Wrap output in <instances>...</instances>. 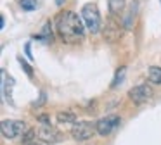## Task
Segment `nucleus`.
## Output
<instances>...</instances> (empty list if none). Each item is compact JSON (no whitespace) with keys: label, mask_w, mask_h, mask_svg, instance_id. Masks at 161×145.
Listing matches in <instances>:
<instances>
[{"label":"nucleus","mask_w":161,"mask_h":145,"mask_svg":"<svg viewBox=\"0 0 161 145\" xmlns=\"http://www.w3.org/2000/svg\"><path fill=\"white\" fill-rule=\"evenodd\" d=\"M147 79L154 85H161V67L153 66V67L147 69Z\"/></svg>","instance_id":"nucleus-13"},{"label":"nucleus","mask_w":161,"mask_h":145,"mask_svg":"<svg viewBox=\"0 0 161 145\" xmlns=\"http://www.w3.org/2000/svg\"><path fill=\"white\" fill-rule=\"evenodd\" d=\"M57 123L61 126H73L76 123V116L71 110H61V112H57Z\"/></svg>","instance_id":"nucleus-11"},{"label":"nucleus","mask_w":161,"mask_h":145,"mask_svg":"<svg viewBox=\"0 0 161 145\" xmlns=\"http://www.w3.org/2000/svg\"><path fill=\"white\" fill-rule=\"evenodd\" d=\"M119 121L121 119H119V116H116V114L101 117V119L95 123V130H97V133L101 135V137H108V135H111L113 131L119 126Z\"/></svg>","instance_id":"nucleus-6"},{"label":"nucleus","mask_w":161,"mask_h":145,"mask_svg":"<svg viewBox=\"0 0 161 145\" xmlns=\"http://www.w3.org/2000/svg\"><path fill=\"white\" fill-rule=\"evenodd\" d=\"M126 7V0H108V9L111 16H119Z\"/></svg>","instance_id":"nucleus-12"},{"label":"nucleus","mask_w":161,"mask_h":145,"mask_svg":"<svg viewBox=\"0 0 161 145\" xmlns=\"http://www.w3.org/2000/svg\"><path fill=\"white\" fill-rule=\"evenodd\" d=\"M19 2V7H21L23 10H26V12H31V10H36L38 9V0H18Z\"/></svg>","instance_id":"nucleus-14"},{"label":"nucleus","mask_w":161,"mask_h":145,"mask_svg":"<svg viewBox=\"0 0 161 145\" xmlns=\"http://www.w3.org/2000/svg\"><path fill=\"white\" fill-rule=\"evenodd\" d=\"M2 90H4V97L11 105H14V100H12V88H14V78L9 76L5 71H2Z\"/></svg>","instance_id":"nucleus-9"},{"label":"nucleus","mask_w":161,"mask_h":145,"mask_svg":"<svg viewBox=\"0 0 161 145\" xmlns=\"http://www.w3.org/2000/svg\"><path fill=\"white\" fill-rule=\"evenodd\" d=\"M36 137L38 140L45 142V143H56V142L61 140V133L57 131L56 126H52L50 123H42L36 131Z\"/></svg>","instance_id":"nucleus-8"},{"label":"nucleus","mask_w":161,"mask_h":145,"mask_svg":"<svg viewBox=\"0 0 161 145\" xmlns=\"http://www.w3.org/2000/svg\"><path fill=\"white\" fill-rule=\"evenodd\" d=\"M85 26L81 16H78L73 10H64L59 12L56 17V31L59 35V38L68 45H75L78 41L83 40L85 35Z\"/></svg>","instance_id":"nucleus-1"},{"label":"nucleus","mask_w":161,"mask_h":145,"mask_svg":"<svg viewBox=\"0 0 161 145\" xmlns=\"http://www.w3.org/2000/svg\"><path fill=\"white\" fill-rule=\"evenodd\" d=\"M135 12H137V3H132L128 14H126V17H125V23H123L125 30H130V28H132V21L135 19Z\"/></svg>","instance_id":"nucleus-15"},{"label":"nucleus","mask_w":161,"mask_h":145,"mask_svg":"<svg viewBox=\"0 0 161 145\" xmlns=\"http://www.w3.org/2000/svg\"><path fill=\"white\" fill-rule=\"evenodd\" d=\"M95 133H97L95 124L88 123V121H76V123L71 126V137H73L75 140H78V142L90 140Z\"/></svg>","instance_id":"nucleus-5"},{"label":"nucleus","mask_w":161,"mask_h":145,"mask_svg":"<svg viewBox=\"0 0 161 145\" xmlns=\"http://www.w3.org/2000/svg\"><path fill=\"white\" fill-rule=\"evenodd\" d=\"M35 40H40V41H45V43H52L54 40V35H52V23L50 21H47L45 24H43L42 31H40L38 35H35Z\"/></svg>","instance_id":"nucleus-10"},{"label":"nucleus","mask_w":161,"mask_h":145,"mask_svg":"<svg viewBox=\"0 0 161 145\" xmlns=\"http://www.w3.org/2000/svg\"><path fill=\"white\" fill-rule=\"evenodd\" d=\"M42 104H45V93H40V100L38 102H33V105H42Z\"/></svg>","instance_id":"nucleus-19"},{"label":"nucleus","mask_w":161,"mask_h":145,"mask_svg":"<svg viewBox=\"0 0 161 145\" xmlns=\"http://www.w3.org/2000/svg\"><path fill=\"white\" fill-rule=\"evenodd\" d=\"M25 52H26V55H28L30 59H33V57H31V43H26V47H25Z\"/></svg>","instance_id":"nucleus-20"},{"label":"nucleus","mask_w":161,"mask_h":145,"mask_svg":"<svg viewBox=\"0 0 161 145\" xmlns=\"http://www.w3.org/2000/svg\"><path fill=\"white\" fill-rule=\"evenodd\" d=\"M18 62H19V64L23 66V69H25V71H26V74H28V76H33V69H31V66H30L28 62H26L25 59L21 57V55H19V57H18Z\"/></svg>","instance_id":"nucleus-18"},{"label":"nucleus","mask_w":161,"mask_h":145,"mask_svg":"<svg viewBox=\"0 0 161 145\" xmlns=\"http://www.w3.org/2000/svg\"><path fill=\"white\" fill-rule=\"evenodd\" d=\"M153 97V88L147 83H140V85H135L133 88L128 90V99L132 100L133 104H144Z\"/></svg>","instance_id":"nucleus-7"},{"label":"nucleus","mask_w":161,"mask_h":145,"mask_svg":"<svg viewBox=\"0 0 161 145\" xmlns=\"http://www.w3.org/2000/svg\"><path fill=\"white\" fill-rule=\"evenodd\" d=\"M125 72H126V67H125V66H121V67L116 71L114 79H113V83H111V88H118V85L123 81V78H125Z\"/></svg>","instance_id":"nucleus-16"},{"label":"nucleus","mask_w":161,"mask_h":145,"mask_svg":"<svg viewBox=\"0 0 161 145\" xmlns=\"http://www.w3.org/2000/svg\"><path fill=\"white\" fill-rule=\"evenodd\" d=\"M81 19H83L87 30L90 31L92 35L99 33L102 30V19H101V12H99V7L97 3H85L81 7V12H80Z\"/></svg>","instance_id":"nucleus-2"},{"label":"nucleus","mask_w":161,"mask_h":145,"mask_svg":"<svg viewBox=\"0 0 161 145\" xmlns=\"http://www.w3.org/2000/svg\"><path fill=\"white\" fill-rule=\"evenodd\" d=\"M26 130H28L26 123H23V121H19V119H5V121H2V126H0L2 137L9 138V140H11V138L21 137Z\"/></svg>","instance_id":"nucleus-4"},{"label":"nucleus","mask_w":161,"mask_h":145,"mask_svg":"<svg viewBox=\"0 0 161 145\" xmlns=\"http://www.w3.org/2000/svg\"><path fill=\"white\" fill-rule=\"evenodd\" d=\"M4 26H5V19H4V16H2V17H0V28L4 30Z\"/></svg>","instance_id":"nucleus-21"},{"label":"nucleus","mask_w":161,"mask_h":145,"mask_svg":"<svg viewBox=\"0 0 161 145\" xmlns=\"http://www.w3.org/2000/svg\"><path fill=\"white\" fill-rule=\"evenodd\" d=\"M31 145H40V143H36V142H35V143H31Z\"/></svg>","instance_id":"nucleus-22"},{"label":"nucleus","mask_w":161,"mask_h":145,"mask_svg":"<svg viewBox=\"0 0 161 145\" xmlns=\"http://www.w3.org/2000/svg\"><path fill=\"white\" fill-rule=\"evenodd\" d=\"M19 138H21V143H23V145H31V140L35 138V130L28 128V130H26Z\"/></svg>","instance_id":"nucleus-17"},{"label":"nucleus","mask_w":161,"mask_h":145,"mask_svg":"<svg viewBox=\"0 0 161 145\" xmlns=\"http://www.w3.org/2000/svg\"><path fill=\"white\" fill-rule=\"evenodd\" d=\"M123 30H125V26L119 24L114 16H111L106 19V24L102 26V36L108 43H116L123 36Z\"/></svg>","instance_id":"nucleus-3"}]
</instances>
